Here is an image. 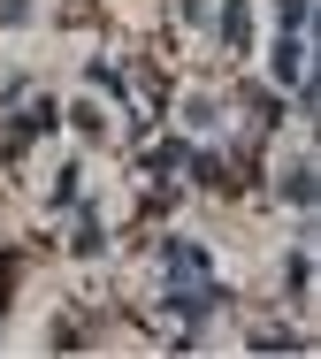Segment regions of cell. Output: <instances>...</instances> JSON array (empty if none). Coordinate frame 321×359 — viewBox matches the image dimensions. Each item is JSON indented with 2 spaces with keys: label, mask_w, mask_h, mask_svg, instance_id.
Returning a JSON list of instances; mask_svg holds the SVG:
<instances>
[{
  "label": "cell",
  "mask_w": 321,
  "mask_h": 359,
  "mask_svg": "<svg viewBox=\"0 0 321 359\" xmlns=\"http://www.w3.org/2000/svg\"><path fill=\"white\" fill-rule=\"evenodd\" d=\"M160 260H168V276H176V283H207V268H214V260H207V245H160Z\"/></svg>",
  "instance_id": "cell-1"
},
{
  "label": "cell",
  "mask_w": 321,
  "mask_h": 359,
  "mask_svg": "<svg viewBox=\"0 0 321 359\" xmlns=\"http://www.w3.org/2000/svg\"><path fill=\"white\" fill-rule=\"evenodd\" d=\"M306 283H314V260H306V252H291V260H283V290H291V298H306Z\"/></svg>",
  "instance_id": "cell-5"
},
{
  "label": "cell",
  "mask_w": 321,
  "mask_h": 359,
  "mask_svg": "<svg viewBox=\"0 0 321 359\" xmlns=\"http://www.w3.org/2000/svg\"><path fill=\"white\" fill-rule=\"evenodd\" d=\"M0 306H8V252H0Z\"/></svg>",
  "instance_id": "cell-8"
},
{
  "label": "cell",
  "mask_w": 321,
  "mask_h": 359,
  "mask_svg": "<svg viewBox=\"0 0 321 359\" xmlns=\"http://www.w3.org/2000/svg\"><path fill=\"white\" fill-rule=\"evenodd\" d=\"M252 39V0H222V46H245Z\"/></svg>",
  "instance_id": "cell-4"
},
{
  "label": "cell",
  "mask_w": 321,
  "mask_h": 359,
  "mask_svg": "<svg viewBox=\"0 0 321 359\" xmlns=\"http://www.w3.org/2000/svg\"><path fill=\"white\" fill-rule=\"evenodd\" d=\"M0 15H8V23H23V15H31V0H0Z\"/></svg>",
  "instance_id": "cell-7"
},
{
  "label": "cell",
  "mask_w": 321,
  "mask_h": 359,
  "mask_svg": "<svg viewBox=\"0 0 321 359\" xmlns=\"http://www.w3.org/2000/svg\"><path fill=\"white\" fill-rule=\"evenodd\" d=\"M283 31H306V0H283Z\"/></svg>",
  "instance_id": "cell-6"
},
{
  "label": "cell",
  "mask_w": 321,
  "mask_h": 359,
  "mask_svg": "<svg viewBox=\"0 0 321 359\" xmlns=\"http://www.w3.org/2000/svg\"><path fill=\"white\" fill-rule=\"evenodd\" d=\"M275 84H306V46H299V31H291V39H283V46H275Z\"/></svg>",
  "instance_id": "cell-2"
},
{
  "label": "cell",
  "mask_w": 321,
  "mask_h": 359,
  "mask_svg": "<svg viewBox=\"0 0 321 359\" xmlns=\"http://www.w3.org/2000/svg\"><path fill=\"white\" fill-rule=\"evenodd\" d=\"M321 176H314V161H299V168H283V199H291V207H314L321 191H314Z\"/></svg>",
  "instance_id": "cell-3"
}]
</instances>
